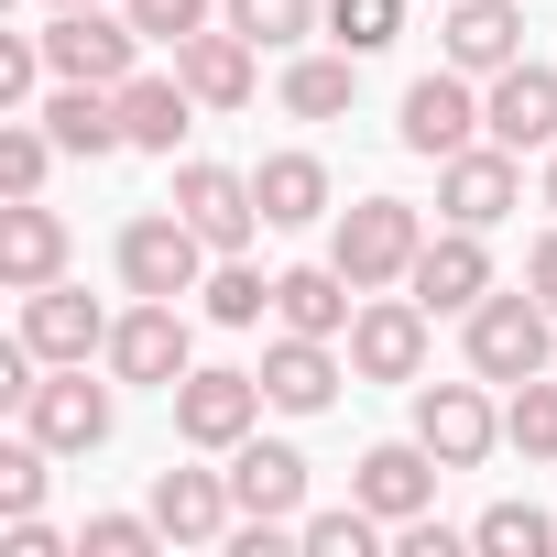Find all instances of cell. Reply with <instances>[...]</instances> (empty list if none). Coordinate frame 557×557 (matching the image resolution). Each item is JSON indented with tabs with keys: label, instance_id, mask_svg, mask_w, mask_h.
<instances>
[{
	"label": "cell",
	"instance_id": "8992f818",
	"mask_svg": "<svg viewBox=\"0 0 557 557\" xmlns=\"http://www.w3.org/2000/svg\"><path fill=\"white\" fill-rule=\"evenodd\" d=\"M45 66L55 77H88V88H121V77H143V23L132 12H55L45 23Z\"/></svg>",
	"mask_w": 557,
	"mask_h": 557
},
{
	"label": "cell",
	"instance_id": "f35d334b",
	"mask_svg": "<svg viewBox=\"0 0 557 557\" xmlns=\"http://www.w3.org/2000/svg\"><path fill=\"white\" fill-rule=\"evenodd\" d=\"M524 285H535V296H546V307H557V230H546V240H535V251H524Z\"/></svg>",
	"mask_w": 557,
	"mask_h": 557
},
{
	"label": "cell",
	"instance_id": "8d00e7d4",
	"mask_svg": "<svg viewBox=\"0 0 557 557\" xmlns=\"http://www.w3.org/2000/svg\"><path fill=\"white\" fill-rule=\"evenodd\" d=\"M45 77H55L45 66V34H0V110H34Z\"/></svg>",
	"mask_w": 557,
	"mask_h": 557
},
{
	"label": "cell",
	"instance_id": "4dcf8cb0",
	"mask_svg": "<svg viewBox=\"0 0 557 557\" xmlns=\"http://www.w3.org/2000/svg\"><path fill=\"white\" fill-rule=\"evenodd\" d=\"M372 535H383V513H372L361 492H350L339 513H296V546H307V557H372Z\"/></svg>",
	"mask_w": 557,
	"mask_h": 557
},
{
	"label": "cell",
	"instance_id": "74e56055",
	"mask_svg": "<svg viewBox=\"0 0 557 557\" xmlns=\"http://www.w3.org/2000/svg\"><path fill=\"white\" fill-rule=\"evenodd\" d=\"M12 557H66V535H55L45 513H12Z\"/></svg>",
	"mask_w": 557,
	"mask_h": 557
},
{
	"label": "cell",
	"instance_id": "8fae6325",
	"mask_svg": "<svg viewBox=\"0 0 557 557\" xmlns=\"http://www.w3.org/2000/svg\"><path fill=\"white\" fill-rule=\"evenodd\" d=\"M481 132H492L503 153H557V66L513 55V66L481 88Z\"/></svg>",
	"mask_w": 557,
	"mask_h": 557
},
{
	"label": "cell",
	"instance_id": "5bb4252c",
	"mask_svg": "<svg viewBox=\"0 0 557 557\" xmlns=\"http://www.w3.org/2000/svg\"><path fill=\"white\" fill-rule=\"evenodd\" d=\"M437 448L426 437H383V448H361V470H350V492L383 513V524H416V513H437Z\"/></svg>",
	"mask_w": 557,
	"mask_h": 557
},
{
	"label": "cell",
	"instance_id": "d590c367",
	"mask_svg": "<svg viewBox=\"0 0 557 557\" xmlns=\"http://www.w3.org/2000/svg\"><path fill=\"white\" fill-rule=\"evenodd\" d=\"M121 12L143 23V45H186V34L219 23V0H121Z\"/></svg>",
	"mask_w": 557,
	"mask_h": 557
},
{
	"label": "cell",
	"instance_id": "3957f363",
	"mask_svg": "<svg viewBox=\"0 0 557 557\" xmlns=\"http://www.w3.org/2000/svg\"><path fill=\"white\" fill-rule=\"evenodd\" d=\"M208 262H219V251L197 240L186 208H143V219L121 230V285H132V296H175V307H186V296L208 285Z\"/></svg>",
	"mask_w": 557,
	"mask_h": 557
},
{
	"label": "cell",
	"instance_id": "2e32d148",
	"mask_svg": "<svg viewBox=\"0 0 557 557\" xmlns=\"http://www.w3.org/2000/svg\"><path fill=\"white\" fill-rule=\"evenodd\" d=\"M175 77L197 88V110H251V88H262V45L230 34V23H208V34L175 45Z\"/></svg>",
	"mask_w": 557,
	"mask_h": 557
},
{
	"label": "cell",
	"instance_id": "836d02e7",
	"mask_svg": "<svg viewBox=\"0 0 557 557\" xmlns=\"http://www.w3.org/2000/svg\"><path fill=\"white\" fill-rule=\"evenodd\" d=\"M45 459H55V448H45L34 426L0 448V513H45Z\"/></svg>",
	"mask_w": 557,
	"mask_h": 557
},
{
	"label": "cell",
	"instance_id": "ffe728a7",
	"mask_svg": "<svg viewBox=\"0 0 557 557\" xmlns=\"http://www.w3.org/2000/svg\"><path fill=\"white\" fill-rule=\"evenodd\" d=\"M361 318V285L339 262H296V273H273V329H307V339H350Z\"/></svg>",
	"mask_w": 557,
	"mask_h": 557
},
{
	"label": "cell",
	"instance_id": "7c38bea8",
	"mask_svg": "<svg viewBox=\"0 0 557 557\" xmlns=\"http://www.w3.org/2000/svg\"><path fill=\"white\" fill-rule=\"evenodd\" d=\"M405 296L426 307V318H470L481 296H492V251H481V230H426V251H416V273H405Z\"/></svg>",
	"mask_w": 557,
	"mask_h": 557
},
{
	"label": "cell",
	"instance_id": "484cf974",
	"mask_svg": "<svg viewBox=\"0 0 557 557\" xmlns=\"http://www.w3.org/2000/svg\"><path fill=\"white\" fill-rule=\"evenodd\" d=\"M251 197H262V230H307V219H329V164L318 153H262Z\"/></svg>",
	"mask_w": 557,
	"mask_h": 557
},
{
	"label": "cell",
	"instance_id": "5b68a950",
	"mask_svg": "<svg viewBox=\"0 0 557 557\" xmlns=\"http://www.w3.org/2000/svg\"><path fill=\"white\" fill-rule=\"evenodd\" d=\"M262 405H273V394H262V372L197 361V372L175 383V437H186V448H219V459H230V448H240V437L262 426Z\"/></svg>",
	"mask_w": 557,
	"mask_h": 557
},
{
	"label": "cell",
	"instance_id": "60d3db41",
	"mask_svg": "<svg viewBox=\"0 0 557 557\" xmlns=\"http://www.w3.org/2000/svg\"><path fill=\"white\" fill-rule=\"evenodd\" d=\"M45 12H99V0H45Z\"/></svg>",
	"mask_w": 557,
	"mask_h": 557
},
{
	"label": "cell",
	"instance_id": "83f0119b",
	"mask_svg": "<svg viewBox=\"0 0 557 557\" xmlns=\"http://www.w3.org/2000/svg\"><path fill=\"white\" fill-rule=\"evenodd\" d=\"M219 23L251 34L262 55H285V45H307V34L329 23V0H219Z\"/></svg>",
	"mask_w": 557,
	"mask_h": 557
},
{
	"label": "cell",
	"instance_id": "d4e9b609",
	"mask_svg": "<svg viewBox=\"0 0 557 557\" xmlns=\"http://www.w3.org/2000/svg\"><path fill=\"white\" fill-rule=\"evenodd\" d=\"M121 132H132V153H175L197 132V88L186 77H121Z\"/></svg>",
	"mask_w": 557,
	"mask_h": 557
},
{
	"label": "cell",
	"instance_id": "6da1fadb",
	"mask_svg": "<svg viewBox=\"0 0 557 557\" xmlns=\"http://www.w3.org/2000/svg\"><path fill=\"white\" fill-rule=\"evenodd\" d=\"M459 350H470L481 383H524V372H546V350H557V307H546L535 285H492V296L459 318Z\"/></svg>",
	"mask_w": 557,
	"mask_h": 557
},
{
	"label": "cell",
	"instance_id": "ac0fdd59",
	"mask_svg": "<svg viewBox=\"0 0 557 557\" xmlns=\"http://www.w3.org/2000/svg\"><path fill=\"white\" fill-rule=\"evenodd\" d=\"M23 339H34L45 361H110V318H99V296L66 285V273L23 296Z\"/></svg>",
	"mask_w": 557,
	"mask_h": 557
},
{
	"label": "cell",
	"instance_id": "44dd1931",
	"mask_svg": "<svg viewBox=\"0 0 557 557\" xmlns=\"http://www.w3.org/2000/svg\"><path fill=\"white\" fill-rule=\"evenodd\" d=\"M230 492H240V513H262V524H296V513H307V459H296L285 437H240V448H230Z\"/></svg>",
	"mask_w": 557,
	"mask_h": 557
},
{
	"label": "cell",
	"instance_id": "ba28073f",
	"mask_svg": "<svg viewBox=\"0 0 557 557\" xmlns=\"http://www.w3.org/2000/svg\"><path fill=\"white\" fill-rule=\"evenodd\" d=\"M426 329H437V318H426L416 296H394V285L361 296V318H350V372H361V383H426Z\"/></svg>",
	"mask_w": 557,
	"mask_h": 557
},
{
	"label": "cell",
	"instance_id": "1f68e13d",
	"mask_svg": "<svg viewBox=\"0 0 557 557\" xmlns=\"http://www.w3.org/2000/svg\"><path fill=\"white\" fill-rule=\"evenodd\" d=\"M470 546H481V557H546V546H557V524H546L535 503H492V513L470 524Z\"/></svg>",
	"mask_w": 557,
	"mask_h": 557
},
{
	"label": "cell",
	"instance_id": "277c9868",
	"mask_svg": "<svg viewBox=\"0 0 557 557\" xmlns=\"http://www.w3.org/2000/svg\"><path fill=\"white\" fill-rule=\"evenodd\" d=\"M197 372V329H186V307L175 296H132L121 318H110V383H186Z\"/></svg>",
	"mask_w": 557,
	"mask_h": 557
},
{
	"label": "cell",
	"instance_id": "9c48e42d",
	"mask_svg": "<svg viewBox=\"0 0 557 557\" xmlns=\"http://www.w3.org/2000/svg\"><path fill=\"white\" fill-rule=\"evenodd\" d=\"M416 437L437 448V470H481L492 437H503V405L481 394V372L470 383H416Z\"/></svg>",
	"mask_w": 557,
	"mask_h": 557
},
{
	"label": "cell",
	"instance_id": "603a6c76",
	"mask_svg": "<svg viewBox=\"0 0 557 557\" xmlns=\"http://www.w3.org/2000/svg\"><path fill=\"white\" fill-rule=\"evenodd\" d=\"M55 273H66V219L45 197H12L0 208V285L34 296V285H55Z\"/></svg>",
	"mask_w": 557,
	"mask_h": 557
},
{
	"label": "cell",
	"instance_id": "f546056e",
	"mask_svg": "<svg viewBox=\"0 0 557 557\" xmlns=\"http://www.w3.org/2000/svg\"><path fill=\"white\" fill-rule=\"evenodd\" d=\"M503 437H513V448H524L535 470L557 459V383H546V372H524V383L503 394Z\"/></svg>",
	"mask_w": 557,
	"mask_h": 557
},
{
	"label": "cell",
	"instance_id": "cb8c5ba5",
	"mask_svg": "<svg viewBox=\"0 0 557 557\" xmlns=\"http://www.w3.org/2000/svg\"><path fill=\"white\" fill-rule=\"evenodd\" d=\"M45 132H55L77 164H99V153H132V132H121V88H88V77H55V99H45Z\"/></svg>",
	"mask_w": 557,
	"mask_h": 557
},
{
	"label": "cell",
	"instance_id": "7a4b0ae2",
	"mask_svg": "<svg viewBox=\"0 0 557 557\" xmlns=\"http://www.w3.org/2000/svg\"><path fill=\"white\" fill-rule=\"evenodd\" d=\"M416 251H426V219H416L405 197H361V208H339V240H329V262L350 273L361 296L405 285V273H416Z\"/></svg>",
	"mask_w": 557,
	"mask_h": 557
},
{
	"label": "cell",
	"instance_id": "e0dca14e",
	"mask_svg": "<svg viewBox=\"0 0 557 557\" xmlns=\"http://www.w3.org/2000/svg\"><path fill=\"white\" fill-rule=\"evenodd\" d=\"M175 208L197 219L208 251H251V230H262V197H251V175H230V164H175Z\"/></svg>",
	"mask_w": 557,
	"mask_h": 557
},
{
	"label": "cell",
	"instance_id": "30bf717a",
	"mask_svg": "<svg viewBox=\"0 0 557 557\" xmlns=\"http://www.w3.org/2000/svg\"><path fill=\"white\" fill-rule=\"evenodd\" d=\"M437 208H448L459 230H492V219H513V208H524V153H503V143L481 132L470 153H448V164H437Z\"/></svg>",
	"mask_w": 557,
	"mask_h": 557
},
{
	"label": "cell",
	"instance_id": "4316f807",
	"mask_svg": "<svg viewBox=\"0 0 557 557\" xmlns=\"http://www.w3.org/2000/svg\"><path fill=\"white\" fill-rule=\"evenodd\" d=\"M350 99H361V55H350V45H329V55H296V66H285V110H296V121H339Z\"/></svg>",
	"mask_w": 557,
	"mask_h": 557
},
{
	"label": "cell",
	"instance_id": "e575fe53",
	"mask_svg": "<svg viewBox=\"0 0 557 557\" xmlns=\"http://www.w3.org/2000/svg\"><path fill=\"white\" fill-rule=\"evenodd\" d=\"M153 546H164L153 513H88V535H77V557H153Z\"/></svg>",
	"mask_w": 557,
	"mask_h": 557
},
{
	"label": "cell",
	"instance_id": "ab89813d",
	"mask_svg": "<svg viewBox=\"0 0 557 557\" xmlns=\"http://www.w3.org/2000/svg\"><path fill=\"white\" fill-rule=\"evenodd\" d=\"M535 208H557V153H546V175H535Z\"/></svg>",
	"mask_w": 557,
	"mask_h": 557
},
{
	"label": "cell",
	"instance_id": "9a60e30c",
	"mask_svg": "<svg viewBox=\"0 0 557 557\" xmlns=\"http://www.w3.org/2000/svg\"><path fill=\"white\" fill-rule=\"evenodd\" d=\"M153 524H164V546H230V524H240L230 470H153Z\"/></svg>",
	"mask_w": 557,
	"mask_h": 557
},
{
	"label": "cell",
	"instance_id": "f1b7e54d",
	"mask_svg": "<svg viewBox=\"0 0 557 557\" xmlns=\"http://www.w3.org/2000/svg\"><path fill=\"white\" fill-rule=\"evenodd\" d=\"M197 307H208V329H262V318H273V285H262L240 251H219L208 285H197Z\"/></svg>",
	"mask_w": 557,
	"mask_h": 557
},
{
	"label": "cell",
	"instance_id": "4fadbf2b",
	"mask_svg": "<svg viewBox=\"0 0 557 557\" xmlns=\"http://www.w3.org/2000/svg\"><path fill=\"white\" fill-rule=\"evenodd\" d=\"M405 153H426V164H448V153H470L481 143V88L459 77V66H437V77H416L405 88Z\"/></svg>",
	"mask_w": 557,
	"mask_h": 557
},
{
	"label": "cell",
	"instance_id": "d6a6232c",
	"mask_svg": "<svg viewBox=\"0 0 557 557\" xmlns=\"http://www.w3.org/2000/svg\"><path fill=\"white\" fill-rule=\"evenodd\" d=\"M405 34V0H329V45H350V55H383Z\"/></svg>",
	"mask_w": 557,
	"mask_h": 557
},
{
	"label": "cell",
	"instance_id": "d6986e66",
	"mask_svg": "<svg viewBox=\"0 0 557 557\" xmlns=\"http://www.w3.org/2000/svg\"><path fill=\"white\" fill-rule=\"evenodd\" d=\"M437 55H448L459 77H503V66L524 55V12H513V0H448Z\"/></svg>",
	"mask_w": 557,
	"mask_h": 557
},
{
	"label": "cell",
	"instance_id": "52a82bcc",
	"mask_svg": "<svg viewBox=\"0 0 557 557\" xmlns=\"http://www.w3.org/2000/svg\"><path fill=\"white\" fill-rule=\"evenodd\" d=\"M23 426H34L55 459H77V448H99V437L121 426V405H110V383H88V361H45V383L23 394Z\"/></svg>",
	"mask_w": 557,
	"mask_h": 557
},
{
	"label": "cell",
	"instance_id": "7402d4cb",
	"mask_svg": "<svg viewBox=\"0 0 557 557\" xmlns=\"http://www.w3.org/2000/svg\"><path fill=\"white\" fill-rule=\"evenodd\" d=\"M339 383H350V361H339V339H307V329H285V339L262 350V394L285 405V416H318V405H329Z\"/></svg>",
	"mask_w": 557,
	"mask_h": 557
}]
</instances>
